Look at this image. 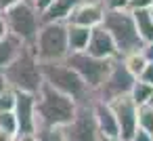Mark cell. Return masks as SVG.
I'll use <instances>...</instances> for the list:
<instances>
[{
	"instance_id": "cell-13",
	"label": "cell",
	"mask_w": 153,
	"mask_h": 141,
	"mask_svg": "<svg viewBox=\"0 0 153 141\" xmlns=\"http://www.w3.org/2000/svg\"><path fill=\"white\" fill-rule=\"evenodd\" d=\"M84 51L88 55H92V57H99V59H115V57H120L113 38L109 36V32L103 26H97V28L90 30V38H88V44H86Z\"/></svg>"
},
{
	"instance_id": "cell-23",
	"label": "cell",
	"mask_w": 153,
	"mask_h": 141,
	"mask_svg": "<svg viewBox=\"0 0 153 141\" xmlns=\"http://www.w3.org/2000/svg\"><path fill=\"white\" fill-rule=\"evenodd\" d=\"M15 103H17V91L7 84L0 93V112H13Z\"/></svg>"
},
{
	"instance_id": "cell-11",
	"label": "cell",
	"mask_w": 153,
	"mask_h": 141,
	"mask_svg": "<svg viewBox=\"0 0 153 141\" xmlns=\"http://www.w3.org/2000/svg\"><path fill=\"white\" fill-rule=\"evenodd\" d=\"M105 17V4L99 0H80L74 7L71 15L67 17L65 23H74V26H84V28H97L103 23Z\"/></svg>"
},
{
	"instance_id": "cell-8",
	"label": "cell",
	"mask_w": 153,
	"mask_h": 141,
	"mask_svg": "<svg viewBox=\"0 0 153 141\" xmlns=\"http://www.w3.org/2000/svg\"><path fill=\"white\" fill-rule=\"evenodd\" d=\"M134 76L128 72V68L124 65L122 57H115L111 61V68H109V74L105 78V82L97 88V99L101 101H111V99H117V97H124V95H130V88L134 84Z\"/></svg>"
},
{
	"instance_id": "cell-12",
	"label": "cell",
	"mask_w": 153,
	"mask_h": 141,
	"mask_svg": "<svg viewBox=\"0 0 153 141\" xmlns=\"http://www.w3.org/2000/svg\"><path fill=\"white\" fill-rule=\"evenodd\" d=\"M15 118H17V135H34L36 130V95L17 91L15 103Z\"/></svg>"
},
{
	"instance_id": "cell-2",
	"label": "cell",
	"mask_w": 153,
	"mask_h": 141,
	"mask_svg": "<svg viewBox=\"0 0 153 141\" xmlns=\"http://www.w3.org/2000/svg\"><path fill=\"white\" fill-rule=\"evenodd\" d=\"M2 76H4V80H7V84L13 86L15 91L38 95V91H40L42 84H44V78H42L40 59H38L34 46L23 44L21 53L4 68Z\"/></svg>"
},
{
	"instance_id": "cell-4",
	"label": "cell",
	"mask_w": 153,
	"mask_h": 141,
	"mask_svg": "<svg viewBox=\"0 0 153 141\" xmlns=\"http://www.w3.org/2000/svg\"><path fill=\"white\" fill-rule=\"evenodd\" d=\"M101 26L113 38L120 55H128V53L140 51L143 44H145L140 40L138 32H136V26H134V19H132L130 11H107L105 9V17H103Z\"/></svg>"
},
{
	"instance_id": "cell-20",
	"label": "cell",
	"mask_w": 153,
	"mask_h": 141,
	"mask_svg": "<svg viewBox=\"0 0 153 141\" xmlns=\"http://www.w3.org/2000/svg\"><path fill=\"white\" fill-rule=\"evenodd\" d=\"M120 57H122L124 65L128 68V72H130L134 78H138V74H140L143 68L147 65V59L143 57L140 51H134V53H128V55H120Z\"/></svg>"
},
{
	"instance_id": "cell-29",
	"label": "cell",
	"mask_w": 153,
	"mask_h": 141,
	"mask_svg": "<svg viewBox=\"0 0 153 141\" xmlns=\"http://www.w3.org/2000/svg\"><path fill=\"white\" fill-rule=\"evenodd\" d=\"M140 53H143V57L147 61H153V42H145L143 49H140Z\"/></svg>"
},
{
	"instance_id": "cell-33",
	"label": "cell",
	"mask_w": 153,
	"mask_h": 141,
	"mask_svg": "<svg viewBox=\"0 0 153 141\" xmlns=\"http://www.w3.org/2000/svg\"><path fill=\"white\" fill-rule=\"evenodd\" d=\"M15 141H36L34 135H15Z\"/></svg>"
},
{
	"instance_id": "cell-5",
	"label": "cell",
	"mask_w": 153,
	"mask_h": 141,
	"mask_svg": "<svg viewBox=\"0 0 153 141\" xmlns=\"http://www.w3.org/2000/svg\"><path fill=\"white\" fill-rule=\"evenodd\" d=\"M4 21H7V28H9V34L15 36L17 40H21L23 44H34L36 40V34L42 26V19H40V11L36 9V4L32 0H21L15 7L7 9L2 13Z\"/></svg>"
},
{
	"instance_id": "cell-36",
	"label": "cell",
	"mask_w": 153,
	"mask_h": 141,
	"mask_svg": "<svg viewBox=\"0 0 153 141\" xmlns=\"http://www.w3.org/2000/svg\"><path fill=\"white\" fill-rule=\"evenodd\" d=\"M149 105H151V107H153V97H151V101H149Z\"/></svg>"
},
{
	"instance_id": "cell-37",
	"label": "cell",
	"mask_w": 153,
	"mask_h": 141,
	"mask_svg": "<svg viewBox=\"0 0 153 141\" xmlns=\"http://www.w3.org/2000/svg\"><path fill=\"white\" fill-rule=\"evenodd\" d=\"M99 2H103V4H105V0H99Z\"/></svg>"
},
{
	"instance_id": "cell-26",
	"label": "cell",
	"mask_w": 153,
	"mask_h": 141,
	"mask_svg": "<svg viewBox=\"0 0 153 141\" xmlns=\"http://www.w3.org/2000/svg\"><path fill=\"white\" fill-rule=\"evenodd\" d=\"M138 80H143V82H147V84L153 86V61H147V65L138 74Z\"/></svg>"
},
{
	"instance_id": "cell-3",
	"label": "cell",
	"mask_w": 153,
	"mask_h": 141,
	"mask_svg": "<svg viewBox=\"0 0 153 141\" xmlns=\"http://www.w3.org/2000/svg\"><path fill=\"white\" fill-rule=\"evenodd\" d=\"M78 103L48 86L46 82L36 95V126H65L74 120Z\"/></svg>"
},
{
	"instance_id": "cell-15",
	"label": "cell",
	"mask_w": 153,
	"mask_h": 141,
	"mask_svg": "<svg viewBox=\"0 0 153 141\" xmlns=\"http://www.w3.org/2000/svg\"><path fill=\"white\" fill-rule=\"evenodd\" d=\"M80 0H53V2L40 13L42 23H51V21H67V17L71 15L74 7Z\"/></svg>"
},
{
	"instance_id": "cell-9",
	"label": "cell",
	"mask_w": 153,
	"mask_h": 141,
	"mask_svg": "<svg viewBox=\"0 0 153 141\" xmlns=\"http://www.w3.org/2000/svg\"><path fill=\"white\" fill-rule=\"evenodd\" d=\"M63 135H65V141H101V135L92 116V103L78 105L74 120L63 126Z\"/></svg>"
},
{
	"instance_id": "cell-19",
	"label": "cell",
	"mask_w": 153,
	"mask_h": 141,
	"mask_svg": "<svg viewBox=\"0 0 153 141\" xmlns=\"http://www.w3.org/2000/svg\"><path fill=\"white\" fill-rule=\"evenodd\" d=\"M151 97H153V86L136 78V80H134V84H132V88H130V99L136 103V107H138V105L149 103V101H151Z\"/></svg>"
},
{
	"instance_id": "cell-21",
	"label": "cell",
	"mask_w": 153,
	"mask_h": 141,
	"mask_svg": "<svg viewBox=\"0 0 153 141\" xmlns=\"http://www.w3.org/2000/svg\"><path fill=\"white\" fill-rule=\"evenodd\" d=\"M36 141H65L63 126H36Z\"/></svg>"
},
{
	"instance_id": "cell-17",
	"label": "cell",
	"mask_w": 153,
	"mask_h": 141,
	"mask_svg": "<svg viewBox=\"0 0 153 141\" xmlns=\"http://www.w3.org/2000/svg\"><path fill=\"white\" fill-rule=\"evenodd\" d=\"M132 19L136 26V32L140 36L143 42H153V15L151 9H140V11H132Z\"/></svg>"
},
{
	"instance_id": "cell-10",
	"label": "cell",
	"mask_w": 153,
	"mask_h": 141,
	"mask_svg": "<svg viewBox=\"0 0 153 141\" xmlns=\"http://www.w3.org/2000/svg\"><path fill=\"white\" fill-rule=\"evenodd\" d=\"M113 114H115V120H117V128H120V139L122 141H128L136 128H138V120H136V103L130 99V95H124V97H117V99H111L109 101Z\"/></svg>"
},
{
	"instance_id": "cell-14",
	"label": "cell",
	"mask_w": 153,
	"mask_h": 141,
	"mask_svg": "<svg viewBox=\"0 0 153 141\" xmlns=\"http://www.w3.org/2000/svg\"><path fill=\"white\" fill-rule=\"evenodd\" d=\"M92 116H94V122H97V128H99L101 137H120L115 114H113V110L107 101L94 99L92 101Z\"/></svg>"
},
{
	"instance_id": "cell-32",
	"label": "cell",
	"mask_w": 153,
	"mask_h": 141,
	"mask_svg": "<svg viewBox=\"0 0 153 141\" xmlns=\"http://www.w3.org/2000/svg\"><path fill=\"white\" fill-rule=\"evenodd\" d=\"M0 141H15V135H13V133H7V130L0 128Z\"/></svg>"
},
{
	"instance_id": "cell-35",
	"label": "cell",
	"mask_w": 153,
	"mask_h": 141,
	"mask_svg": "<svg viewBox=\"0 0 153 141\" xmlns=\"http://www.w3.org/2000/svg\"><path fill=\"white\" fill-rule=\"evenodd\" d=\"M101 141H122L120 137H101Z\"/></svg>"
},
{
	"instance_id": "cell-18",
	"label": "cell",
	"mask_w": 153,
	"mask_h": 141,
	"mask_svg": "<svg viewBox=\"0 0 153 141\" xmlns=\"http://www.w3.org/2000/svg\"><path fill=\"white\" fill-rule=\"evenodd\" d=\"M90 30L92 28L67 23V46H69V53L71 51H84L86 49L88 38H90Z\"/></svg>"
},
{
	"instance_id": "cell-7",
	"label": "cell",
	"mask_w": 153,
	"mask_h": 141,
	"mask_svg": "<svg viewBox=\"0 0 153 141\" xmlns=\"http://www.w3.org/2000/svg\"><path fill=\"white\" fill-rule=\"evenodd\" d=\"M113 59H99L88 55L86 51H71L65 57V63L97 93V88L105 82Z\"/></svg>"
},
{
	"instance_id": "cell-27",
	"label": "cell",
	"mask_w": 153,
	"mask_h": 141,
	"mask_svg": "<svg viewBox=\"0 0 153 141\" xmlns=\"http://www.w3.org/2000/svg\"><path fill=\"white\" fill-rule=\"evenodd\" d=\"M128 0H105V9L107 11H126Z\"/></svg>"
},
{
	"instance_id": "cell-22",
	"label": "cell",
	"mask_w": 153,
	"mask_h": 141,
	"mask_svg": "<svg viewBox=\"0 0 153 141\" xmlns=\"http://www.w3.org/2000/svg\"><path fill=\"white\" fill-rule=\"evenodd\" d=\"M136 120H138V128H140V130L153 135V107H151L149 103L138 105V110H136Z\"/></svg>"
},
{
	"instance_id": "cell-31",
	"label": "cell",
	"mask_w": 153,
	"mask_h": 141,
	"mask_svg": "<svg viewBox=\"0 0 153 141\" xmlns=\"http://www.w3.org/2000/svg\"><path fill=\"white\" fill-rule=\"evenodd\" d=\"M7 34H9V28H7V21H4L2 13H0V40H2V38H4Z\"/></svg>"
},
{
	"instance_id": "cell-24",
	"label": "cell",
	"mask_w": 153,
	"mask_h": 141,
	"mask_svg": "<svg viewBox=\"0 0 153 141\" xmlns=\"http://www.w3.org/2000/svg\"><path fill=\"white\" fill-rule=\"evenodd\" d=\"M0 128L7 130V133L17 135V118H15V112H0Z\"/></svg>"
},
{
	"instance_id": "cell-28",
	"label": "cell",
	"mask_w": 153,
	"mask_h": 141,
	"mask_svg": "<svg viewBox=\"0 0 153 141\" xmlns=\"http://www.w3.org/2000/svg\"><path fill=\"white\" fill-rule=\"evenodd\" d=\"M128 141H153V135H149V133H145V130L136 128V133H134Z\"/></svg>"
},
{
	"instance_id": "cell-38",
	"label": "cell",
	"mask_w": 153,
	"mask_h": 141,
	"mask_svg": "<svg viewBox=\"0 0 153 141\" xmlns=\"http://www.w3.org/2000/svg\"><path fill=\"white\" fill-rule=\"evenodd\" d=\"M151 15H153V7H151Z\"/></svg>"
},
{
	"instance_id": "cell-30",
	"label": "cell",
	"mask_w": 153,
	"mask_h": 141,
	"mask_svg": "<svg viewBox=\"0 0 153 141\" xmlns=\"http://www.w3.org/2000/svg\"><path fill=\"white\" fill-rule=\"evenodd\" d=\"M17 2H21V0H0V13H4L7 9H11V7H15Z\"/></svg>"
},
{
	"instance_id": "cell-1",
	"label": "cell",
	"mask_w": 153,
	"mask_h": 141,
	"mask_svg": "<svg viewBox=\"0 0 153 141\" xmlns=\"http://www.w3.org/2000/svg\"><path fill=\"white\" fill-rule=\"evenodd\" d=\"M42 68V78L48 86L57 88L59 93L71 97L78 105H90L97 95L94 91L65 63V59L61 61H40Z\"/></svg>"
},
{
	"instance_id": "cell-34",
	"label": "cell",
	"mask_w": 153,
	"mask_h": 141,
	"mask_svg": "<svg viewBox=\"0 0 153 141\" xmlns=\"http://www.w3.org/2000/svg\"><path fill=\"white\" fill-rule=\"evenodd\" d=\"M7 86V80H4V76L2 74H0V93H2V88Z\"/></svg>"
},
{
	"instance_id": "cell-39",
	"label": "cell",
	"mask_w": 153,
	"mask_h": 141,
	"mask_svg": "<svg viewBox=\"0 0 153 141\" xmlns=\"http://www.w3.org/2000/svg\"><path fill=\"white\" fill-rule=\"evenodd\" d=\"M32 2H34V0H32Z\"/></svg>"
},
{
	"instance_id": "cell-6",
	"label": "cell",
	"mask_w": 153,
	"mask_h": 141,
	"mask_svg": "<svg viewBox=\"0 0 153 141\" xmlns=\"http://www.w3.org/2000/svg\"><path fill=\"white\" fill-rule=\"evenodd\" d=\"M32 46H34L40 61H61V59H65L67 53H69L67 23L65 21L42 23Z\"/></svg>"
},
{
	"instance_id": "cell-16",
	"label": "cell",
	"mask_w": 153,
	"mask_h": 141,
	"mask_svg": "<svg viewBox=\"0 0 153 141\" xmlns=\"http://www.w3.org/2000/svg\"><path fill=\"white\" fill-rule=\"evenodd\" d=\"M21 49H23V42L17 40L11 34H7L2 40H0V74H2L4 68L21 53Z\"/></svg>"
},
{
	"instance_id": "cell-25",
	"label": "cell",
	"mask_w": 153,
	"mask_h": 141,
	"mask_svg": "<svg viewBox=\"0 0 153 141\" xmlns=\"http://www.w3.org/2000/svg\"><path fill=\"white\" fill-rule=\"evenodd\" d=\"M153 7V0H128V7L126 11H140V9H151Z\"/></svg>"
}]
</instances>
